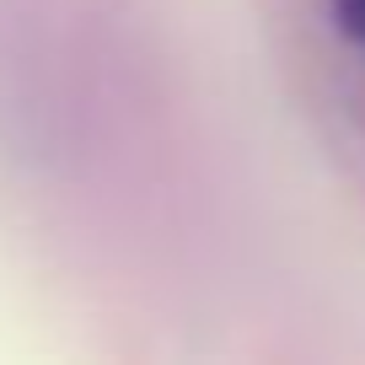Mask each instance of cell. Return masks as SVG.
I'll use <instances>...</instances> for the list:
<instances>
[{
    "mask_svg": "<svg viewBox=\"0 0 365 365\" xmlns=\"http://www.w3.org/2000/svg\"><path fill=\"white\" fill-rule=\"evenodd\" d=\"M333 22L344 38H354L365 48V0H333Z\"/></svg>",
    "mask_w": 365,
    "mask_h": 365,
    "instance_id": "1",
    "label": "cell"
}]
</instances>
